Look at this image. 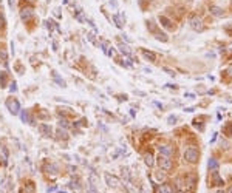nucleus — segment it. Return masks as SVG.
I'll return each mask as SVG.
<instances>
[{
  "instance_id": "nucleus-1",
  "label": "nucleus",
  "mask_w": 232,
  "mask_h": 193,
  "mask_svg": "<svg viewBox=\"0 0 232 193\" xmlns=\"http://www.w3.org/2000/svg\"><path fill=\"white\" fill-rule=\"evenodd\" d=\"M184 158L189 161V162H197L198 161V150L195 147H189L186 151H184Z\"/></svg>"
},
{
  "instance_id": "nucleus-2",
  "label": "nucleus",
  "mask_w": 232,
  "mask_h": 193,
  "mask_svg": "<svg viewBox=\"0 0 232 193\" xmlns=\"http://www.w3.org/2000/svg\"><path fill=\"white\" fill-rule=\"evenodd\" d=\"M6 107H8V110H10V113H12V114H17L19 110H20V105H19V102H17L16 99H8L6 101Z\"/></svg>"
},
{
  "instance_id": "nucleus-3",
  "label": "nucleus",
  "mask_w": 232,
  "mask_h": 193,
  "mask_svg": "<svg viewBox=\"0 0 232 193\" xmlns=\"http://www.w3.org/2000/svg\"><path fill=\"white\" fill-rule=\"evenodd\" d=\"M189 22H190V26H192V28H194L195 31H203V29H204V26H203V23H201V20H200L197 16H192Z\"/></svg>"
},
{
  "instance_id": "nucleus-4",
  "label": "nucleus",
  "mask_w": 232,
  "mask_h": 193,
  "mask_svg": "<svg viewBox=\"0 0 232 193\" xmlns=\"http://www.w3.org/2000/svg\"><path fill=\"white\" fill-rule=\"evenodd\" d=\"M33 17V8H22L20 11V19L23 22H30Z\"/></svg>"
},
{
  "instance_id": "nucleus-5",
  "label": "nucleus",
  "mask_w": 232,
  "mask_h": 193,
  "mask_svg": "<svg viewBox=\"0 0 232 193\" xmlns=\"http://www.w3.org/2000/svg\"><path fill=\"white\" fill-rule=\"evenodd\" d=\"M159 167H161L163 170H170L172 168L170 158H167V156H161V158H159Z\"/></svg>"
},
{
  "instance_id": "nucleus-6",
  "label": "nucleus",
  "mask_w": 232,
  "mask_h": 193,
  "mask_svg": "<svg viewBox=\"0 0 232 193\" xmlns=\"http://www.w3.org/2000/svg\"><path fill=\"white\" fill-rule=\"evenodd\" d=\"M159 153H161V156H167V158H170V155L173 153V149L169 145H159L158 147Z\"/></svg>"
},
{
  "instance_id": "nucleus-7",
  "label": "nucleus",
  "mask_w": 232,
  "mask_h": 193,
  "mask_svg": "<svg viewBox=\"0 0 232 193\" xmlns=\"http://www.w3.org/2000/svg\"><path fill=\"white\" fill-rule=\"evenodd\" d=\"M209 11H211V14H213L215 17H221L223 16V10L220 6H217V5H211L209 6Z\"/></svg>"
},
{
  "instance_id": "nucleus-8",
  "label": "nucleus",
  "mask_w": 232,
  "mask_h": 193,
  "mask_svg": "<svg viewBox=\"0 0 232 193\" xmlns=\"http://www.w3.org/2000/svg\"><path fill=\"white\" fill-rule=\"evenodd\" d=\"M39 130H40V133L43 136H51V127L47 124H40L39 125Z\"/></svg>"
},
{
  "instance_id": "nucleus-9",
  "label": "nucleus",
  "mask_w": 232,
  "mask_h": 193,
  "mask_svg": "<svg viewBox=\"0 0 232 193\" xmlns=\"http://www.w3.org/2000/svg\"><path fill=\"white\" fill-rule=\"evenodd\" d=\"M159 22H161V25L163 26H166V28H172V22L167 19V17H164V16H159Z\"/></svg>"
},
{
  "instance_id": "nucleus-10",
  "label": "nucleus",
  "mask_w": 232,
  "mask_h": 193,
  "mask_svg": "<svg viewBox=\"0 0 232 193\" xmlns=\"http://www.w3.org/2000/svg\"><path fill=\"white\" fill-rule=\"evenodd\" d=\"M156 193H172V188H170V185H167V184H163V185L158 188Z\"/></svg>"
},
{
  "instance_id": "nucleus-11",
  "label": "nucleus",
  "mask_w": 232,
  "mask_h": 193,
  "mask_svg": "<svg viewBox=\"0 0 232 193\" xmlns=\"http://www.w3.org/2000/svg\"><path fill=\"white\" fill-rule=\"evenodd\" d=\"M142 54H144L147 59H150L152 62H153L155 59H156V56H155V53H152V51H147V50H142Z\"/></svg>"
},
{
  "instance_id": "nucleus-12",
  "label": "nucleus",
  "mask_w": 232,
  "mask_h": 193,
  "mask_svg": "<svg viewBox=\"0 0 232 193\" xmlns=\"http://www.w3.org/2000/svg\"><path fill=\"white\" fill-rule=\"evenodd\" d=\"M20 118H22V120L23 122H26V124H31V119H30V114H28V111H22V114H20Z\"/></svg>"
},
{
  "instance_id": "nucleus-13",
  "label": "nucleus",
  "mask_w": 232,
  "mask_h": 193,
  "mask_svg": "<svg viewBox=\"0 0 232 193\" xmlns=\"http://www.w3.org/2000/svg\"><path fill=\"white\" fill-rule=\"evenodd\" d=\"M207 167L211 168V170H217L218 168V162L215 159H209V162H207Z\"/></svg>"
},
{
  "instance_id": "nucleus-14",
  "label": "nucleus",
  "mask_w": 232,
  "mask_h": 193,
  "mask_svg": "<svg viewBox=\"0 0 232 193\" xmlns=\"http://www.w3.org/2000/svg\"><path fill=\"white\" fill-rule=\"evenodd\" d=\"M105 179H107V182H108V185H116V184H118V179L111 178L110 175H105Z\"/></svg>"
},
{
  "instance_id": "nucleus-15",
  "label": "nucleus",
  "mask_w": 232,
  "mask_h": 193,
  "mask_svg": "<svg viewBox=\"0 0 232 193\" xmlns=\"http://www.w3.org/2000/svg\"><path fill=\"white\" fill-rule=\"evenodd\" d=\"M146 164L149 165V167H152L153 165V158H152V155L149 153V155H146Z\"/></svg>"
},
{
  "instance_id": "nucleus-16",
  "label": "nucleus",
  "mask_w": 232,
  "mask_h": 193,
  "mask_svg": "<svg viewBox=\"0 0 232 193\" xmlns=\"http://www.w3.org/2000/svg\"><path fill=\"white\" fill-rule=\"evenodd\" d=\"M0 83H2V87H6V73H2L0 74Z\"/></svg>"
},
{
  "instance_id": "nucleus-17",
  "label": "nucleus",
  "mask_w": 232,
  "mask_h": 193,
  "mask_svg": "<svg viewBox=\"0 0 232 193\" xmlns=\"http://www.w3.org/2000/svg\"><path fill=\"white\" fill-rule=\"evenodd\" d=\"M25 192H26V193H34V184H31V182H30L28 185L25 187Z\"/></svg>"
},
{
  "instance_id": "nucleus-18",
  "label": "nucleus",
  "mask_w": 232,
  "mask_h": 193,
  "mask_svg": "<svg viewBox=\"0 0 232 193\" xmlns=\"http://www.w3.org/2000/svg\"><path fill=\"white\" fill-rule=\"evenodd\" d=\"M113 19H115V22H116V26H118V28H122V23H121V17H119V16H113Z\"/></svg>"
},
{
  "instance_id": "nucleus-19",
  "label": "nucleus",
  "mask_w": 232,
  "mask_h": 193,
  "mask_svg": "<svg viewBox=\"0 0 232 193\" xmlns=\"http://www.w3.org/2000/svg\"><path fill=\"white\" fill-rule=\"evenodd\" d=\"M156 39L163 40V42H166V40H167V37H166V34H164V33H156Z\"/></svg>"
},
{
  "instance_id": "nucleus-20",
  "label": "nucleus",
  "mask_w": 232,
  "mask_h": 193,
  "mask_svg": "<svg viewBox=\"0 0 232 193\" xmlns=\"http://www.w3.org/2000/svg\"><path fill=\"white\" fill-rule=\"evenodd\" d=\"M224 133L229 134V136H232V124H229V125H227V127L224 128Z\"/></svg>"
},
{
  "instance_id": "nucleus-21",
  "label": "nucleus",
  "mask_w": 232,
  "mask_h": 193,
  "mask_svg": "<svg viewBox=\"0 0 232 193\" xmlns=\"http://www.w3.org/2000/svg\"><path fill=\"white\" fill-rule=\"evenodd\" d=\"M10 90H11V91H12V93H16V91H17V87H16V82H12V83H11V87H10Z\"/></svg>"
},
{
  "instance_id": "nucleus-22",
  "label": "nucleus",
  "mask_w": 232,
  "mask_h": 193,
  "mask_svg": "<svg viewBox=\"0 0 232 193\" xmlns=\"http://www.w3.org/2000/svg\"><path fill=\"white\" fill-rule=\"evenodd\" d=\"M5 26V19H3V16H0V28H3Z\"/></svg>"
},
{
  "instance_id": "nucleus-23",
  "label": "nucleus",
  "mask_w": 232,
  "mask_h": 193,
  "mask_svg": "<svg viewBox=\"0 0 232 193\" xmlns=\"http://www.w3.org/2000/svg\"><path fill=\"white\" fill-rule=\"evenodd\" d=\"M59 124H60V127H62V125H64V127H65V128H67V127H68V124H67V120H65V119H62V120H60V122H59Z\"/></svg>"
},
{
  "instance_id": "nucleus-24",
  "label": "nucleus",
  "mask_w": 232,
  "mask_h": 193,
  "mask_svg": "<svg viewBox=\"0 0 232 193\" xmlns=\"http://www.w3.org/2000/svg\"><path fill=\"white\" fill-rule=\"evenodd\" d=\"M47 192H48V193H53V192H56V187H48V188H47Z\"/></svg>"
},
{
  "instance_id": "nucleus-25",
  "label": "nucleus",
  "mask_w": 232,
  "mask_h": 193,
  "mask_svg": "<svg viewBox=\"0 0 232 193\" xmlns=\"http://www.w3.org/2000/svg\"><path fill=\"white\" fill-rule=\"evenodd\" d=\"M175 120H176V118H175V116H170V118H169V122H170V124H173Z\"/></svg>"
},
{
  "instance_id": "nucleus-26",
  "label": "nucleus",
  "mask_w": 232,
  "mask_h": 193,
  "mask_svg": "<svg viewBox=\"0 0 232 193\" xmlns=\"http://www.w3.org/2000/svg\"><path fill=\"white\" fill-rule=\"evenodd\" d=\"M227 193H232V187H231V188H229V192H227Z\"/></svg>"
},
{
  "instance_id": "nucleus-27",
  "label": "nucleus",
  "mask_w": 232,
  "mask_h": 193,
  "mask_svg": "<svg viewBox=\"0 0 232 193\" xmlns=\"http://www.w3.org/2000/svg\"><path fill=\"white\" fill-rule=\"evenodd\" d=\"M217 193H224V192H223V190H220V192H217Z\"/></svg>"
}]
</instances>
